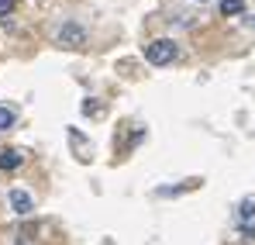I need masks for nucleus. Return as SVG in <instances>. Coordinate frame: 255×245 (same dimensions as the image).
<instances>
[{
    "label": "nucleus",
    "mask_w": 255,
    "mask_h": 245,
    "mask_svg": "<svg viewBox=\"0 0 255 245\" xmlns=\"http://www.w3.org/2000/svg\"><path fill=\"white\" fill-rule=\"evenodd\" d=\"M176 55H179V48H176L172 38H159V41H152V45L145 48V59H148L152 66H166V62H172Z\"/></svg>",
    "instance_id": "1"
},
{
    "label": "nucleus",
    "mask_w": 255,
    "mask_h": 245,
    "mask_svg": "<svg viewBox=\"0 0 255 245\" xmlns=\"http://www.w3.org/2000/svg\"><path fill=\"white\" fill-rule=\"evenodd\" d=\"M86 41V31L76 24V21H66L62 28H59V45H66V48H80Z\"/></svg>",
    "instance_id": "2"
},
{
    "label": "nucleus",
    "mask_w": 255,
    "mask_h": 245,
    "mask_svg": "<svg viewBox=\"0 0 255 245\" xmlns=\"http://www.w3.org/2000/svg\"><path fill=\"white\" fill-rule=\"evenodd\" d=\"M255 225V197H245L238 204V228H252Z\"/></svg>",
    "instance_id": "3"
},
{
    "label": "nucleus",
    "mask_w": 255,
    "mask_h": 245,
    "mask_svg": "<svg viewBox=\"0 0 255 245\" xmlns=\"http://www.w3.org/2000/svg\"><path fill=\"white\" fill-rule=\"evenodd\" d=\"M10 207H14L17 214H31V211H35V201H31V194H24V190H10Z\"/></svg>",
    "instance_id": "4"
},
{
    "label": "nucleus",
    "mask_w": 255,
    "mask_h": 245,
    "mask_svg": "<svg viewBox=\"0 0 255 245\" xmlns=\"http://www.w3.org/2000/svg\"><path fill=\"white\" fill-rule=\"evenodd\" d=\"M21 159H24V156H21L17 149H3V152H0V169H7V173H10V169H17V166H21Z\"/></svg>",
    "instance_id": "5"
},
{
    "label": "nucleus",
    "mask_w": 255,
    "mask_h": 245,
    "mask_svg": "<svg viewBox=\"0 0 255 245\" xmlns=\"http://www.w3.org/2000/svg\"><path fill=\"white\" fill-rule=\"evenodd\" d=\"M245 10V0H221V14L228 17V14H242Z\"/></svg>",
    "instance_id": "6"
},
{
    "label": "nucleus",
    "mask_w": 255,
    "mask_h": 245,
    "mask_svg": "<svg viewBox=\"0 0 255 245\" xmlns=\"http://www.w3.org/2000/svg\"><path fill=\"white\" fill-rule=\"evenodd\" d=\"M14 121H17V114H14L10 107H0V131H7V128H14Z\"/></svg>",
    "instance_id": "7"
},
{
    "label": "nucleus",
    "mask_w": 255,
    "mask_h": 245,
    "mask_svg": "<svg viewBox=\"0 0 255 245\" xmlns=\"http://www.w3.org/2000/svg\"><path fill=\"white\" fill-rule=\"evenodd\" d=\"M14 7H17V0H0V17H7Z\"/></svg>",
    "instance_id": "8"
},
{
    "label": "nucleus",
    "mask_w": 255,
    "mask_h": 245,
    "mask_svg": "<svg viewBox=\"0 0 255 245\" xmlns=\"http://www.w3.org/2000/svg\"><path fill=\"white\" fill-rule=\"evenodd\" d=\"M249 28H255V17H252V21H249Z\"/></svg>",
    "instance_id": "9"
},
{
    "label": "nucleus",
    "mask_w": 255,
    "mask_h": 245,
    "mask_svg": "<svg viewBox=\"0 0 255 245\" xmlns=\"http://www.w3.org/2000/svg\"><path fill=\"white\" fill-rule=\"evenodd\" d=\"M200 3H204V0H200Z\"/></svg>",
    "instance_id": "10"
}]
</instances>
